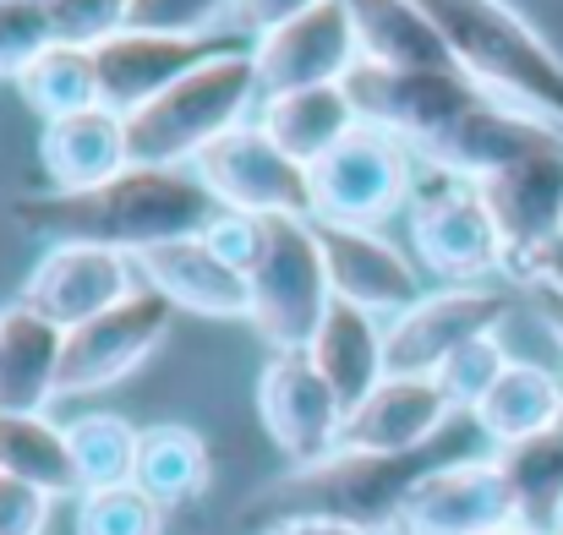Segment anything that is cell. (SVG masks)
<instances>
[{
  "mask_svg": "<svg viewBox=\"0 0 563 535\" xmlns=\"http://www.w3.org/2000/svg\"><path fill=\"white\" fill-rule=\"evenodd\" d=\"M219 202L191 170H148L132 165L88 191H33L16 202V224L44 235L49 246H104V252H148L165 241L202 235Z\"/></svg>",
  "mask_w": 563,
  "mask_h": 535,
  "instance_id": "1",
  "label": "cell"
},
{
  "mask_svg": "<svg viewBox=\"0 0 563 535\" xmlns=\"http://www.w3.org/2000/svg\"><path fill=\"white\" fill-rule=\"evenodd\" d=\"M471 421V415H465ZM454 421V426H465ZM454 454V432L438 437L432 448L416 454H362V448H334L312 465H290L285 476L263 481L246 503H241V525L263 531L279 520H340V525H362V531H388L405 509V498L416 492V481L427 470H438Z\"/></svg>",
  "mask_w": 563,
  "mask_h": 535,
  "instance_id": "2",
  "label": "cell"
},
{
  "mask_svg": "<svg viewBox=\"0 0 563 535\" xmlns=\"http://www.w3.org/2000/svg\"><path fill=\"white\" fill-rule=\"evenodd\" d=\"M449 60L493 99L563 126V55L509 0H416Z\"/></svg>",
  "mask_w": 563,
  "mask_h": 535,
  "instance_id": "3",
  "label": "cell"
},
{
  "mask_svg": "<svg viewBox=\"0 0 563 535\" xmlns=\"http://www.w3.org/2000/svg\"><path fill=\"white\" fill-rule=\"evenodd\" d=\"M257 99V66H252V44H235L213 60H202L181 82H170L159 99H148L143 110L126 115V148L132 165L148 170H191V159L202 148H213L230 126L252 121Z\"/></svg>",
  "mask_w": 563,
  "mask_h": 535,
  "instance_id": "4",
  "label": "cell"
},
{
  "mask_svg": "<svg viewBox=\"0 0 563 535\" xmlns=\"http://www.w3.org/2000/svg\"><path fill=\"white\" fill-rule=\"evenodd\" d=\"M252 290V328L268 345V356L307 350L334 306L329 268L318 252L312 219H263V252L246 274Z\"/></svg>",
  "mask_w": 563,
  "mask_h": 535,
  "instance_id": "5",
  "label": "cell"
},
{
  "mask_svg": "<svg viewBox=\"0 0 563 535\" xmlns=\"http://www.w3.org/2000/svg\"><path fill=\"white\" fill-rule=\"evenodd\" d=\"M405 230H410L416 263L443 285H487L493 274L509 268L476 180L438 176L421 165V180H416L410 208H405Z\"/></svg>",
  "mask_w": 563,
  "mask_h": 535,
  "instance_id": "6",
  "label": "cell"
},
{
  "mask_svg": "<svg viewBox=\"0 0 563 535\" xmlns=\"http://www.w3.org/2000/svg\"><path fill=\"white\" fill-rule=\"evenodd\" d=\"M345 93L362 126L399 137L410 154L432 148L460 115H471L487 99V88H476L460 66H373V60L351 66Z\"/></svg>",
  "mask_w": 563,
  "mask_h": 535,
  "instance_id": "7",
  "label": "cell"
},
{
  "mask_svg": "<svg viewBox=\"0 0 563 535\" xmlns=\"http://www.w3.org/2000/svg\"><path fill=\"white\" fill-rule=\"evenodd\" d=\"M421 180V159L377 132V126H356L340 148H329L312 170V224H356V230H377L388 213L410 208V191Z\"/></svg>",
  "mask_w": 563,
  "mask_h": 535,
  "instance_id": "8",
  "label": "cell"
},
{
  "mask_svg": "<svg viewBox=\"0 0 563 535\" xmlns=\"http://www.w3.org/2000/svg\"><path fill=\"white\" fill-rule=\"evenodd\" d=\"M191 176L219 208L257 213V219H312L307 165H296L257 121L230 126L213 148L191 159Z\"/></svg>",
  "mask_w": 563,
  "mask_h": 535,
  "instance_id": "9",
  "label": "cell"
},
{
  "mask_svg": "<svg viewBox=\"0 0 563 535\" xmlns=\"http://www.w3.org/2000/svg\"><path fill=\"white\" fill-rule=\"evenodd\" d=\"M181 312L159 296V290H132L121 306L99 312L93 323L66 334V356H60V399H88L104 393L115 382H126L143 360L154 356L170 334Z\"/></svg>",
  "mask_w": 563,
  "mask_h": 535,
  "instance_id": "10",
  "label": "cell"
},
{
  "mask_svg": "<svg viewBox=\"0 0 563 535\" xmlns=\"http://www.w3.org/2000/svg\"><path fill=\"white\" fill-rule=\"evenodd\" d=\"M509 312H515V296H504L493 285H443V290L421 296L410 312L383 323L388 377H432L460 345L498 334Z\"/></svg>",
  "mask_w": 563,
  "mask_h": 535,
  "instance_id": "11",
  "label": "cell"
},
{
  "mask_svg": "<svg viewBox=\"0 0 563 535\" xmlns=\"http://www.w3.org/2000/svg\"><path fill=\"white\" fill-rule=\"evenodd\" d=\"M257 421L285 465H312L340 448L345 404L307 350H290V356H268L257 371Z\"/></svg>",
  "mask_w": 563,
  "mask_h": 535,
  "instance_id": "12",
  "label": "cell"
},
{
  "mask_svg": "<svg viewBox=\"0 0 563 535\" xmlns=\"http://www.w3.org/2000/svg\"><path fill=\"white\" fill-rule=\"evenodd\" d=\"M132 290H143L137 263L126 252H104V246H49L27 279H22V306L49 317L60 334L93 323L99 312L121 306Z\"/></svg>",
  "mask_w": 563,
  "mask_h": 535,
  "instance_id": "13",
  "label": "cell"
},
{
  "mask_svg": "<svg viewBox=\"0 0 563 535\" xmlns=\"http://www.w3.org/2000/svg\"><path fill=\"white\" fill-rule=\"evenodd\" d=\"M498 525H515V498L498 459L460 454L416 481L394 520V535H487Z\"/></svg>",
  "mask_w": 563,
  "mask_h": 535,
  "instance_id": "14",
  "label": "cell"
},
{
  "mask_svg": "<svg viewBox=\"0 0 563 535\" xmlns=\"http://www.w3.org/2000/svg\"><path fill=\"white\" fill-rule=\"evenodd\" d=\"M356 60H362V49H356V27H351L345 0H323V5L301 11L296 22L252 38V66H257V93L263 99L345 82Z\"/></svg>",
  "mask_w": 563,
  "mask_h": 535,
  "instance_id": "15",
  "label": "cell"
},
{
  "mask_svg": "<svg viewBox=\"0 0 563 535\" xmlns=\"http://www.w3.org/2000/svg\"><path fill=\"white\" fill-rule=\"evenodd\" d=\"M235 33H202V38H176V33H137L126 27L121 38L93 49L99 66V104L115 115L143 110L148 99H159L170 82H181L187 71H197L202 60L235 49Z\"/></svg>",
  "mask_w": 563,
  "mask_h": 535,
  "instance_id": "16",
  "label": "cell"
},
{
  "mask_svg": "<svg viewBox=\"0 0 563 535\" xmlns=\"http://www.w3.org/2000/svg\"><path fill=\"white\" fill-rule=\"evenodd\" d=\"M476 191H482L493 230L504 241V257H509L504 274H515L531 252H542L548 241L563 235V143L482 176Z\"/></svg>",
  "mask_w": 563,
  "mask_h": 535,
  "instance_id": "17",
  "label": "cell"
},
{
  "mask_svg": "<svg viewBox=\"0 0 563 535\" xmlns=\"http://www.w3.org/2000/svg\"><path fill=\"white\" fill-rule=\"evenodd\" d=\"M312 230H318L334 301H351L373 317H399L427 296L416 263L377 230H356V224H312Z\"/></svg>",
  "mask_w": 563,
  "mask_h": 535,
  "instance_id": "18",
  "label": "cell"
},
{
  "mask_svg": "<svg viewBox=\"0 0 563 535\" xmlns=\"http://www.w3.org/2000/svg\"><path fill=\"white\" fill-rule=\"evenodd\" d=\"M563 143V126L553 121H537V115H526V110H515V104H504V99H482L471 115H460L432 148H421L416 159L427 165V170H438V176H460V180H482L493 176V170H504V165H515V159H526V154H542V148H559Z\"/></svg>",
  "mask_w": 563,
  "mask_h": 535,
  "instance_id": "19",
  "label": "cell"
},
{
  "mask_svg": "<svg viewBox=\"0 0 563 535\" xmlns=\"http://www.w3.org/2000/svg\"><path fill=\"white\" fill-rule=\"evenodd\" d=\"M454 421H465V415L443 399V388L432 377H383L373 393L345 415L340 448L416 454V448H432L438 437H449Z\"/></svg>",
  "mask_w": 563,
  "mask_h": 535,
  "instance_id": "20",
  "label": "cell"
},
{
  "mask_svg": "<svg viewBox=\"0 0 563 535\" xmlns=\"http://www.w3.org/2000/svg\"><path fill=\"white\" fill-rule=\"evenodd\" d=\"M132 263H137V279H143L148 290H159V296H165L176 312H187V317H213V323L252 317L246 274H235L230 263H219L202 235L148 246V252H137Z\"/></svg>",
  "mask_w": 563,
  "mask_h": 535,
  "instance_id": "21",
  "label": "cell"
},
{
  "mask_svg": "<svg viewBox=\"0 0 563 535\" xmlns=\"http://www.w3.org/2000/svg\"><path fill=\"white\" fill-rule=\"evenodd\" d=\"M38 170L49 180V191H88L99 180L132 170V148H126V115L93 104L82 115L49 121L38 132Z\"/></svg>",
  "mask_w": 563,
  "mask_h": 535,
  "instance_id": "22",
  "label": "cell"
},
{
  "mask_svg": "<svg viewBox=\"0 0 563 535\" xmlns=\"http://www.w3.org/2000/svg\"><path fill=\"white\" fill-rule=\"evenodd\" d=\"M60 356L66 334L49 317L27 312L22 301L0 306V410L49 415L60 399Z\"/></svg>",
  "mask_w": 563,
  "mask_h": 535,
  "instance_id": "23",
  "label": "cell"
},
{
  "mask_svg": "<svg viewBox=\"0 0 563 535\" xmlns=\"http://www.w3.org/2000/svg\"><path fill=\"white\" fill-rule=\"evenodd\" d=\"M296 165H318L329 148H340L356 126H362V115H356V104H351V93H345V82H323V88H296V93H268L263 104H257V115H252Z\"/></svg>",
  "mask_w": 563,
  "mask_h": 535,
  "instance_id": "24",
  "label": "cell"
},
{
  "mask_svg": "<svg viewBox=\"0 0 563 535\" xmlns=\"http://www.w3.org/2000/svg\"><path fill=\"white\" fill-rule=\"evenodd\" d=\"M307 356H312V366L323 371V382L340 393L345 415L388 377V339H383V323H377L373 312L351 306V301H334V306H329V317H323L318 339L307 345Z\"/></svg>",
  "mask_w": 563,
  "mask_h": 535,
  "instance_id": "25",
  "label": "cell"
},
{
  "mask_svg": "<svg viewBox=\"0 0 563 535\" xmlns=\"http://www.w3.org/2000/svg\"><path fill=\"white\" fill-rule=\"evenodd\" d=\"M471 421L493 443V454L509 448V443H526V437H537V432L563 421V377L537 366V360H509Z\"/></svg>",
  "mask_w": 563,
  "mask_h": 535,
  "instance_id": "26",
  "label": "cell"
},
{
  "mask_svg": "<svg viewBox=\"0 0 563 535\" xmlns=\"http://www.w3.org/2000/svg\"><path fill=\"white\" fill-rule=\"evenodd\" d=\"M132 487H143V492H148L154 503H165V509L202 503L208 487H213V448H208V437H202L197 426H181V421H154V426H143Z\"/></svg>",
  "mask_w": 563,
  "mask_h": 535,
  "instance_id": "27",
  "label": "cell"
},
{
  "mask_svg": "<svg viewBox=\"0 0 563 535\" xmlns=\"http://www.w3.org/2000/svg\"><path fill=\"white\" fill-rule=\"evenodd\" d=\"M356 49L373 66H454L416 0H345Z\"/></svg>",
  "mask_w": 563,
  "mask_h": 535,
  "instance_id": "28",
  "label": "cell"
},
{
  "mask_svg": "<svg viewBox=\"0 0 563 535\" xmlns=\"http://www.w3.org/2000/svg\"><path fill=\"white\" fill-rule=\"evenodd\" d=\"M504 481H509V498H515V520L531 525L542 535L563 531V421L526 437V443H509L493 454Z\"/></svg>",
  "mask_w": 563,
  "mask_h": 535,
  "instance_id": "29",
  "label": "cell"
},
{
  "mask_svg": "<svg viewBox=\"0 0 563 535\" xmlns=\"http://www.w3.org/2000/svg\"><path fill=\"white\" fill-rule=\"evenodd\" d=\"M0 470L22 476L55 498H77V470H71V448H66V421L49 415H22V410H0Z\"/></svg>",
  "mask_w": 563,
  "mask_h": 535,
  "instance_id": "30",
  "label": "cell"
},
{
  "mask_svg": "<svg viewBox=\"0 0 563 535\" xmlns=\"http://www.w3.org/2000/svg\"><path fill=\"white\" fill-rule=\"evenodd\" d=\"M16 99L49 126L66 115H82L99 104V66L93 49H71V44H49L38 60H27V71L11 82Z\"/></svg>",
  "mask_w": 563,
  "mask_h": 535,
  "instance_id": "31",
  "label": "cell"
},
{
  "mask_svg": "<svg viewBox=\"0 0 563 535\" xmlns=\"http://www.w3.org/2000/svg\"><path fill=\"white\" fill-rule=\"evenodd\" d=\"M137 437L143 426H132L115 410H88L66 421V448H71V470H77V492H104V487H126L137 470Z\"/></svg>",
  "mask_w": 563,
  "mask_h": 535,
  "instance_id": "32",
  "label": "cell"
},
{
  "mask_svg": "<svg viewBox=\"0 0 563 535\" xmlns=\"http://www.w3.org/2000/svg\"><path fill=\"white\" fill-rule=\"evenodd\" d=\"M170 509L154 503L143 487H104V492H77L71 525L77 535H165Z\"/></svg>",
  "mask_w": 563,
  "mask_h": 535,
  "instance_id": "33",
  "label": "cell"
},
{
  "mask_svg": "<svg viewBox=\"0 0 563 535\" xmlns=\"http://www.w3.org/2000/svg\"><path fill=\"white\" fill-rule=\"evenodd\" d=\"M509 350H504V339L498 334H482V339H471V345H460L454 356L443 360L438 371H432V382L443 388V399L460 410V415H476V404L493 393V382L504 377V366H509Z\"/></svg>",
  "mask_w": 563,
  "mask_h": 535,
  "instance_id": "34",
  "label": "cell"
},
{
  "mask_svg": "<svg viewBox=\"0 0 563 535\" xmlns=\"http://www.w3.org/2000/svg\"><path fill=\"white\" fill-rule=\"evenodd\" d=\"M49 38L71 49H99L132 27V0H44Z\"/></svg>",
  "mask_w": 563,
  "mask_h": 535,
  "instance_id": "35",
  "label": "cell"
},
{
  "mask_svg": "<svg viewBox=\"0 0 563 535\" xmlns=\"http://www.w3.org/2000/svg\"><path fill=\"white\" fill-rule=\"evenodd\" d=\"M49 11L44 0H0V82H16L27 60L49 49Z\"/></svg>",
  "mask_w": 563,
  "mask_h": 535,
  "instance_id": "36",
  "label": "cell"
},
{
  "mask_svg": "<svg viewBox=\"0 0 563 535\" xmlns=\"http://www.w3.org/2000/svg\"><path fill=\"white\" fill-rule=\"evenodd\" d=\"M230 11H235V0H132V27L137 33L202 38V33H219V22Z\"/></svg>",
  "mask_w": 563,
  "mask_h": 535,
  "instance_id": "37",
  "label": "cell"
},
{
  "mask_svg": "<svg viewBox=\"0 0 563 535\" xmlns=\"http://www.w3.org/2000/svg\"><path fill=\"white\" fill-rule=\"evenodd\" d=\"M202 241H208V252H213L219 263H230L235 274H252V263H257V252H263V219H257V213L219 208V213L208 219Z\"/></svg>",
  "mask_w": 563,
  "mask_h": 535,
  "instance_id": "38",
  "label": "cell"
},
{
  "mask_svg": "<svg viewBox=\"0 0 563 535\" xmlns=\"http://www.w3.org/2000/svg\"><path fill=\"white\" fill-rule=\"evenodd\" d=\"M55 514V492L0 470V535H44Z\"/></svg>",
  "mask_w": 563,
  "mask_h": 535,
  "instance_id": "39",
  "label": "cell"
},
{
  "mask_svg": "<svg viewBox=\"0 0 563 535\" xmlns=\"http://www.w3.org/2000/svg\"><path fill=\"white\" fill-rule=\"evenodd\" d=\"M312 5H323V0H235V27L241 33H252V38H263V33H274V27H285V22H296L301 11H312Z\"/></svg>",
  "mask_w": 563,
  "mask_h": 535,
  "instance_id": "40",
  "label": "cell"
},
{
  "mask_svg": "<svg viewBox=\"0 0 563 535\" xmlns=\"http://www.w3.org/2000/svg\"><path fill=\"white\" fill-rule=\"evenodd\" d=\"M515 279H520V285H553V290H563V235L548 241L542 252H531V257L515 268Z\"/></svg>",
  "mask_w": 563,
  "mask_h": 535,
  "instance_id": "41",
  "label": "cell"
},
{
  "mask_svg": "<svg viewBox=\"0 0 563 535\" xmlns=\"http://www.w3.org/2000/svg\"><path fill=\"white\" fill-rule=\"evenodd\" d=\"M252 535H388V531H362V525H340V520H279V525H263Z\"/></svg>",
  "mask_w": 563,
  "mask_h": 535,
  "instance_id": "42",
  "label": "cell"
},
{
  "mask_svg": "<svg viewBox=\"0 0 563 535\" xmlns=\"http://www.w3.org/2000/svg\"><path fill=\"white\" fill-rule=\"evenodd\" d=\"M526 296L537 306V323L563 345V290H553V285H526Z\"/></svg>",
  "mask_w": 563,
  "mask_h": 535,
  "instance_id": "43",
  "label": "cell"
},
{
  "mask_svg": "<svg viewBox=\"0 0 563 535\" xmlns=\"http://www.w3.org/2000/svg\"><path fill=\"white\" fill-rule=\"evenodd\" d=\"M487 535H542V531H531V525H520V520H515V525H498V531H487Z\"/></svg>",
  "mask_w": 563,
  "mask_h": 535,
  "instance_id": "44",
  "label": "cell"
},
{
  "mask_svg": "<svg viewBox=\"0 0 563 535\" xmlns=\"http://www.w3.org/2000/svg\"><path fill=\"white\" fill-rule=\"evenodd\" d=\"M559 535H563V531H559Z\"/></svg>",
  "mask_w": 563,
  "mask_h": 535,
  "instance_id": "45",
  "label": "cell"
}]
</instances>
